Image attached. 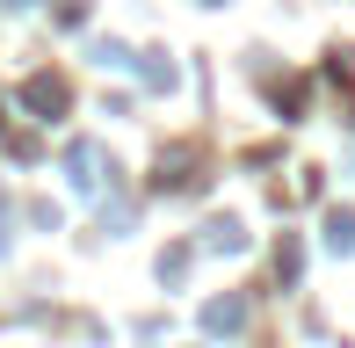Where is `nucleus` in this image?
<instances>
[{"instance_id": "1", "label": "nucleus", "mask_w": 355, "mask_h": 348, "mask_svg": "<svg viewBox=\"0 0 355 348\" xmlns=\"http://www.w3.org/2000/svg\"><path fill=\"white\" fill-rule=\"evenodd\" d=\"M22 102L37 109V116H58V109H66V80H51V73H37V80L22 87Z\"/></svg>"}, {"instance_id": "2", "label": "nucleus", "mask_w": 355, "mask_h": 348, "mask_svg": "<svg viewBox=\"0 0 355 348\" xmlns=\"http://www.w3.org/2000/svg\"><path fill=\"white\" fill-rule=\"evenodd\" d=\"M327 240H334V247H355V211H334V225H327Z\"/></svg>"}]
</instances>
